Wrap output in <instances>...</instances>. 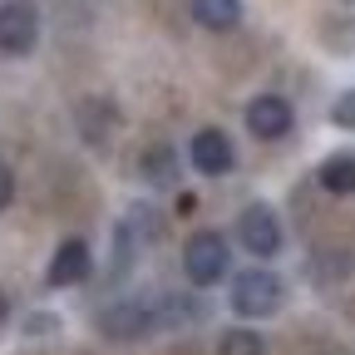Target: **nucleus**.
Masks as SVG:
<instances>
[{
  "instance_id": "f257e3e1",
  "label": "nucleus",
  "mask_w": 355,
  "mask_h": 355,
  "mask_svg": "<svg viewBox=\"0 0 355 355\" xmlns=\"http://www.w3.org/2000/svg\"><path fill=\"white\" fill-rule=\"evenodd\" d=\"M282 296H286V286H282V277H272V272H261V266H252V272H242L237 282H232V311L237 316H247V321H261V316H272V311H282Z\"/></svg>"
},
{
  "instance_id": "f03ea898",
  "label": "nucleus",
  "mask_w": 355,
  "mask_h": 355,
  "mask_svg": "<svg viewBox=\"0 0 355 355\" xmlns=\"http://www.w3.org/2000/svg\"><path fill=\"white\" fill-rule=\"evenodd\" d=\"M99 331L109 340H144L158 331V316H153V296H123V301H109L99 311Z\"/></svg>"
},
{
  "instance_id": "7ed1b4c3",
  "label": "nucleus",
  "mask_w": 355,
  "mask_h": 355,
  "mask_svg": "<svg viewBox=\"0 0 355 355\" xmlns=\"http://www.w3.org/2000/svg\"><path fill=\"white\" fill-rule=\"evenodd\" d=\"M227 266H232V252H227V242H222L217 232H198V237H188V247H183V272H188V282L193 286H217L222 277H227Z\"/></svg>"
},
{
  "instance_id": "20e7f679",
  "label": "nucleus",
  "mask_w": 355,
  "mask_h": 355,
  "mask_svg": "<svg viewBox=\"0 0 355 355\" xmlns=\"http://www.w3.org/2000/svg\"><path fill=\"white\" fill-rule=\"evenodd\" d=\"M40 44V10L30 0H6L0 6V55H30Z\"/></svg>"
},
{
  "instance_id": "39448f33",
  "label": "nucleus",
  "mask_w": 355,
  "mask_h": 355,
  "mask_svg": "<svg viewBox=\"0 0 355 355\" xmlns=\"http://www.w3.org/2000/svg\"><path fill=\"white\" fill-rule=\"evenodd\" d=\"M237 242L252 252V257H277L282 252V222L266 202H252L237 212Z\"/></svg>"
},
{
  "instance_id": "423d86ee",
  "label": "nucleus",
  "mask_w": 355,
  "mask_h": 355,
  "mask_svg": "<svg viewBox=\"0 0 355 355\" xmlns=\"http://www.w3.org/2000/svg\"><path fill=\"white\" fill-rule=\"evenodd\" d=\"M89 266H94V257H89V242L84 237H64L60 247H55V257H50V286H79L84 277H89Z\"/></svg>"
},
{
  "instance_id": "0eeeda50",
  "label": "nucleus",
  "mask_w": 355,
  "mask_h": 355,
  "mask_svg": "<svg viewBox=\"0 0 355 355\" xmlns=\"http://www.w3.org/2000/svg\"><path fill=\"white\" fill-rule=\"evenodd\" d=\"M247 128L257 139H286L291 133V104L282 94H257L247 104Z\"/></svg>"
},
{
  "instance_id": "6e6552de",
  "label": "nucleus",
  "mask_w": 355,
  "mask_h": 355,
  "mask_svg": "<svg viewBox=\"0 0 355 355\" xmlns=\"http://www.w3.org/2000/svg\"><path fill=\"white\" fill-rule=\"evenodd\" d=\"M188 153H193V168H198L202 178H222V173L237 163V158H232V139H227L222 128H202Z\"/></svg>"
},
{
  "instance_id": "1a4fd4ad",
  "label": "nucleus",
  "mask_w": 355,
  "mask_h": 355,
  "mask_svg": "<svg viewBox=\"0 0 355 355\" xmlns=\"http://www.w3.org/2000/svg\"><path fill=\"white\" fill-rule=\"evenodd\" d=\"M153 316H158V326H193V321H202V301L163 291V296H153Z\"/></svg>"
},
{
  "instance_id": "9d476101",
  "label": "nucleus",
  "mask_w": 355,
  "mask_h": 355,
  "mask_svg": "<svg viewBox=\"0 0 355 355\" xmlns=\"http://www.w3.org/2000/svg\"><path fill=\"white\" fill-rule=\"evenodd\" d=\"M193 20L202 30H232L242 20V0H193Z\"/></svg>"
},
{
  "instance_id": "9b49d317",
  "label": "nucleus",
  "mask_w": 355,
  "mask_h": 355,
  "mask_svg": "<svg viewBox=\"0 0 355 355\" xmlns=\"http://www.w3.org/2000/svg\"><path fill=\"white\" fill-rule=\"evenodd\" d=\"M321 188L336 193V198H350L355 193V153H331L321 163Z\"/></svg>"
},
{
  "instance_id": "f8f14e48",
  "label": "nucleus",
  "mask_w": 355,
  "mask_h": 355,
  "mask_svg": "<svg viewBox=\"0 0 355 355\" xmlns=\"http://www.w3.org/2000/svg\"><path fill=\"white\" fill-rule=\"evenodd\" d=\"M144 178H148L153 188H173V183H178V153H173L168 144L144 148Z\"/></svg>"
},
{
  "instance_id": "ddd939ff",
  "label": "nucleus",
  "mask_w": 355,
  "mask_h": 355,
  "mask_svg": "<svg viewBox=\"0 0 355 355\" xmlns=\"http://www.w3.org/2000/svg\"><path fill=\"white\" fill-rule=\"evenodd\" d=\"M217 355H266V340L257 331L237 326V331H227V336L217 340Z\"/></svg>"
},
{
  "instance_id": "4468645a",
  "label": "nucleus",
  "mask_w": 355,
  "mask_h": 355,
  "mask_svg": "<svg viewBox=\"0 0 355 355\" xmlns=\"http://www.w3.org/2000/svg\"><path fill=\"white\" fill-rule=\"evenodd\" d=\"M331 123H340V128H355V89H345V94L331 104Z\"/></svg>"
},
{
  "instance_id": "2eb2a0df",
  "label": "nucleus",
  "mask_w": 355,
  "mask_h": 355,
  "mask_svg": "<svg viewBox=\"0 0 355 355\" xmlns=\"http://www.w3.org/2000/svg\"><path fill=\"white\" fill-rule=\"evenodd\" d=\"M15 202V173H10V163L0 158V212H6Z\"/></svg>"
},
{
  "instance_id": "dca6fc26",
  "label": "nucleus",
  "mask_w": 355,
  "mask_h": 355,
  "mask_svg": "<svg viewBox=\"0 0 355 355\" xmlns=\"http://www.w3.org/2000/svg\"><path fill=\"white\" fill-rule=\"evenodd\" d=\"M6 326H10V296L0 291V331H6Z\"/></svg>"
},
{
  "instance_id": "f3484780",
  "label": "nucleus",
  "mask_w": 355,
  "mask_h": 355,
  "mask_svg": "<svg viewBox=\"0 0 355 355\" xmlns=\"http://www.w3.org/2000/svg\"><path fill=\"white\" fill-rule=\"evenodd\" d=\"M345 6H355V0H345Z\"/></svg>"
}]
</instances>
